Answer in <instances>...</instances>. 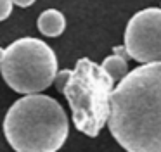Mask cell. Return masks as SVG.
I'll return each instance as SVG.
<instances>
[{"label": "cell", "instance_id": "obj_1", "mask_svg": "<svg viewBox=\"0 0 161 152\" xmlns=\"http://www.w3.org/2000/svg\"><path fill=\"white\" fill-rule=\"evenodd\" d=\"M109 104L108 128L126 152H161V61L128 71Z\"/></svg>", "mask_w": 161, "mask_h": 152}, {"label": "cell", "instance_id": "obj_2", "mask_svg": "<svg viewBox=\"0 0 161 152\" xmlns=\"http://www.w3.org/2000/svg\"><path fill=\"white\" fill-rule=\"evenodd\" d=\"M68 116L49 95H26L9 107L4 135L16 152H57L68 138Z\"/></svg>", "mask_w": 161, "mask_h": 152}, {"label": "cell", "instance_id": "obj_3", "mask_svg": "<svg viewBox=\"0 0 161 152\" xmlns=\"http://www.w3.org/2000/svg\"><path fill=\"white\" fill-rule=\"evenodd\" d=\"M114 81L99 64L81 57L76 68L69 71L63 88L73 112L75 128L87 137H97L108 123L111 109V92Z\"/></svg>", "mask_w": 161, "mask_h": 152}, {"label": "cell", "instance_id": "obj_4", "mask_svg": "<svg viewBox=\"0 0 161 152\" xmlns=\"http://www.w3.org/2000/svg\"><path fill=\"white\" fill-rule=\"evenodd\" d=\"M0 74L14 92L35 95L54 83L57 57L45 41L19 38L5 48L0 61Z\"/></svg>", "mask_w": 161, "mask_h": 152}, {"label": "cell", "instance_id": "obj_5", "mask_svg": "<svg viewBox=\"0 0 161 152\" xmlns=\"http://www.w3.org/2000/svg\"><path fill=\"white\" fill-rule=\"evenodd\" d=\"M123 48L140 64L161 61V9L149 7L132 16L125 30Z\"/></svg>", "mask_w": 161, "mask_h": 152}, {"label": "cell", "instance_id": "obj_6", "mask_svg": "<svg viewBox=\"0 0 161 152\" xmlns=\"http://www.w3.org/2000/svg\"><path fill=\"white\" fill-rule=\"evenodd\" d=\"M38 30L40 33H43L45 36H59L66 28V19H64L63 12L56 9L43 10L38 17Z\"/></svg>", "mask_w": 161, "mask_h": 152}, {"label": "cell", "instance_id": "obj_7", "mask_svg": "<svg viewBox=\"0 0 161 152\" xmlns=\"http://www.w3.org/2000/svg\"><path fill=\"white\" fill-rule=\"evenodd\" d=\"M101 68L104 69L109 76H111L113 81H116V79H123V78H125V74L128 73L126 59L121 57V55H114V54L109 55V57H106Z\"/></svg>", "mask_w": 161, "mask_h": 152}, {"label": "cell", "instance_id": "obj_8", "mask_svg": "<svg viewBox=\"0 0 161 152\" xmlns=\"http://www.w3.org/2000/svg\"><path fill=\"white\" fill-rule=\"evenodd\" d=\"M68 76H69V69H63V71H59V73L56 74L54 81H56V88H57V92H63L64 85H66V81H68Z\"/></svg>", "mask_w": 161, "mask_h": 152}, {"label": "cell", "instance_id": "obj_9", "mask_svg": "<svg viewBox=\"0 0 161 152\" xmlns=\"http://www.w3.org/2000/svg\"><path fill=\"white\" fill-rule=\"evenodd\" d=\"M12 12V2L11 0H0V21L7 19Z\"/></svg>", "mask_w": 161, "mask_h": 152}, {"label": "cell", "instance_id": "obj_10", "mask_svg": "<svg viewBox=\"0 0 161 152\" xmlns=\"http://www.w3.org/2000/svg\"><path fill=\"white\" fill-rule=\"evenodd\" d=\"M11 2L16 3V5H19V7H30V5L35 3V0H11Z\"/></svg>", "mask_w": 161, "mask_h": 152}, {"label": "cell", "instance_id": "obj_11", "mask_svg": "<svg viewBox=\"0 0 161 152\" xmlns=\"http://www.w3.org/2000/svg\"><path fill=\"white\" fill-rule=\"evenodd\" d=\"M114 55H121V57H125V55H126L125 48H123V47H116L114 48Z\"/></svg>", "mask_w": 161, "mask_h": 152}, {"label": "cell", "instance_id": "obj_12", "mask_svg": "<svg viewBox=\"0 0 161 152\" xmlns=\"http://www.w3.org/2000/svg\"><path fill=\"white\" fill-rule=\"evenodd\" d=\"M4 52H5L4 48H0V61H2V59H4Z\"/></svg>", "mask_w": 161, "mask_h": 152}]
</instances>
